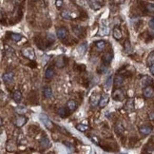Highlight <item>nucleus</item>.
Returning <instances> with one entry per match:
<instances>
[{
  "mask_svg": "<svg viewBox=\"0 0 154 154\" xmlns=\"http://www.w3.org/2000/svg\"><path fill=\"white\" fill-rule=\"evenodd\" d=\"M23 1H24V0H13V2L14 3V4H16V5H17V4H20V3H22Z\"/></svg>",
  "mask_w": 154,
  "mask_h": 154,
  "instance_id": "37998d69",
  "label": "nucleus"
},
{
  "mask_svg": "<svg viewBox=\"0 0 154 154\" xmlns=\"http://www.w3.org/2000/svg\"><path fill=\"white\" fill-rule=\"evenodd\" d=\"M55 5H56V7H57L58 9L61 8L63 5V0H56V1H55Z\"/></svg>",
  "mask_w": 154,
  "mask_h": 154,
  "instance_id": "4c0bfd02",
  "label": "nucleus"
},
{
  "mask_svg": "<svg viewBox=\"0 0 154 154\" xmlns=\"http://www.w3.org/2000/svg\"><path fill=\"white\" fill-rule=\"evenodd\" d=\"M95 45H96V47L98 48V50H104V48L106 47V42H105L104 40H100V41H97L96 43H95Z\"/></svg>",
  "mask_w": 154,
  "mask_h": 154,
  "instance_id": "473e14b6",
  "label": "nucleus"
},
{
  "mask_svg": "<svg viewBox=\"0 0 154 154\" xmlns=\"http://www.w3.org/2000/svg\"><path fill=\"white\" fill-rule=\"evenodd\" d=\"M65 145H66V146H67V147H69V148H70V151H71L72 149H73V147H71V146H70V144H68V143H65Z\"/></svg>",
  "mask_w": 154,
  "mask_h": 154,
  "instance_id": "a18cd8bd",
  "label": "nucleus"
},
{
  "mask_svg": "<svg viewBox=\"0 0 154 154\" xmlns=\"http://www.w3.org/2000/svg\"><path fill=\"white\" fill-rule=\"evenodd\" d=\"M54 74H55L54 70H53L52 68H48L47 70H46L45 76H46V78H48V79H52V77L54 76Z\"/></svg>",
  "mask_w": 154,
  "mask_h": 154,
  "instance_id": "4be33fe9",
  "label": "nucleus"
},
{
  "mask_svg": "<svg viewBox=\"0 0 154 154\" xmlns=\"http://www.w3.org/2000/svg\"><path fill=\"white\" fill-rule=\"evenodd\" d=\"M147 64L148 67L152 66L154 64V52H151L147 56Z\"/></svg>",
  "mask_w": 154,
  "mask_h": 154,
  "instance_id": "cd10ccee",
  "label": "nucleus"
},
{
  "mask_svg": "<svg viewBox=\"0 0 154 154\" xmlns=\"http://www.w3.org/2000/svg\"><path fill=\"white\" fill-rule=\"evenodd\" d=\"M109 101V95H107V94L102 95V97H101V99H100L99 107H101V109H104V107L107 105Z\"/></svg>",
  "mask_w": 154,
  "mask_h": 154,
  "instance_id": "ddd939ff",
  "label": "nucleus"
},
{
  "mask_svg": "<svg viewBox=\"0 0 154 154\" xmlns=\"http://www.w3.org/2000/svg\"><path fill=\"white\" fill-rule=\"evenodd\" d=\"M3 98H4V92L1 91V99L3 100Z\"/></svg>",
  "mask_w": 154,
  "mask_h": 154,
  "instance_id": "09e8293b",
  "label": "nucleus"
},
{
  "mask_svg": "<svg viewBox=\"0 0 154 154\" xmlns=\"http://www.w3.org/2000/svg\"><path fill=\"white\" fill-rule=\"evenodd\" d=\"M109 33V29L107 26H102V27L100 28L99 32H98V34L100 36H105V35H107Z\"/></svg>",
  "mask_w": 154,
  "mask_h": 154,
  "instance_id": "5701e85b",
  "label": "nucleus"
},
{
  "mask_svg": "<svg viewBox=\"0 0 154 154\" xmlns=\"http://www.w3.org/2000/svg\"><path fill=\"white\" fill-rule=\"evenodd\" d=\"M61 16H62L64 19H70V13L69 11H64L61 13Z\"/></svg>",
  "mask_w": 154,
  "mask_h": 154,
  "instance_id": "c9c22d12",
  "label": "nucleus"
},
{
  "mask_svg": "<svg viewBox=\"0 0 154 154\" xmlns=\"http://www.w3.org/2000/svg\"><path fill=\"white\" fill-rule=\"evenodd\" d=\"M152 94H153V89L150 86H147L144 89V96L149 98V97L152 96Z\"/></svg>",
  "mask_w": 154,
  "mask_h": 154,
  "instance_id": "f3484780",
  "label": "nucleus"
},
{
  "mask_svg": "<svg viewBox=\"0 0 154 154\" xmlns=\"http://www.w3.org/2000/svg\"><path fill=\"white\" fill-rule=\"evenodd\" d=\"M47 39H48V41H50V43H52V42H54L55 41V36L52 34V33H48Z\"/></svg>",
  "mask_w": 154,
  "mask_h": 154,
  "instance_id": "e433bc0d",
  "label": "nucleus"
},
{
  "mask_svg": "<svg viewBox=\"0 0 154 154\" xmlns=\"http://www.w3.org/2000/svg\"><path fill=\"white\" fill-rule=\"evenodd\" d=\"M117 3H119V4H122V3L125 2V0H116Z\"/></svg>",
  "mask_w": 154,
  "mask_h": 154,
  "instance_id": "de8ad7c7",
  "label": "nucleus"
},
{
  "mask_svg": "<svg viewBox=\"0 0 154 154\" xmlns=\"http://www.w3.org/2000/svg\"><path fill=\"white\" fill-rule=\"evenodd\" d=\"M15 111L17 112L18 114H24V113H26V112L28 111V109H27V107H26L25 106L20 105V106H18V107L15 109Z\"/></svg>",
  "mask_w": 154,
  "mask_h": 154,
  "instance_id": "c85d7f7f",
  "label": "nucleus"
},
{
  "mask_svg": "<svg viewBox=\"0 0 154 154\" xmlns=\"http://www.w3.org/2000/svg\"><path fill=\"white\" fill-rule=\"evenodd\" d=\"M148 118L151 121H154V111L153 112H150V113H148Z\"/></svg>",
  "mask_w": 154,
  "mask_h": 154,
  "instance_id": "79ce46f5",
  "label": "nucleus"
},
{
  "mask_svg": "<svg viewBox=\"0 0 154 154\" xmlns=\"http://www.w3.org/2000/svg\"><path fill=\"white\" fill-rule=\"evenodd\" d=\"M107 69H109V65L103 63V64L99 67V69H98V72H99V73H106Z\"/></svg>",
  "mask_w": 154,
  "mask_h": 154,
  "instance_id": "2f4dec72",
  "label": "nucleus"
},
{
  "mask_svg": "<svg viewBox=\"0 0 154 154\" xmlns=\"http://www.w3.org/2000/svg\"><path fill=\"white\" fill-rule=\"evenodd\" d=\"M112 58H113V53H112L111 52H106L104 54V56H103V63L109 65L110 62L112 61Z\"/></svg>",
  "mask_w": 154,
  "mask_h": 154,
  "instance_id": "f8f14e48",
  "label": "nucleus"
},
{
  "mask_svg": "<svg viewBox=\"0 0 154 154\" xmlns=\"http://www.w3.org/2000/svg\"><path fill=\"white\" fill-rule=\"evenodd\" d=\"M77 50H78V53H79V55L83 56V55H84L85 53L87 52V44H86V43H83V44H81L79 47L77 48Z\"/></svg>",
  "mask_w": 154,
  "mask_h": 154,
  "instance_id": "aec40b11",
  "label": "nucleus"
},
{
  "mask_svg": "<svg viewBox=\"0 0 154 154\" xmlns=\"http://www.w3.org/2000/svg\"><path fill=\"white\" fill-rule=\"evenodd\" d=\"M11 38L13 40V41H20V40L22 39L23 38V36L20 33H16V32H13L12 34H11Z\"/></svg>",
  "mask_w": 154,
  "mask_h": 154,
  "instance_id": "7c9ffc66",
  "label": "nucleus"
},
{
  "mask_svg": "<svg viewBox=\"0 0 154 154\" xmlns=\"http://www.w3.org/2000/svg\"><path fill=\"white\" fill-rule=\"evenodd\" d=\"M147 9L149 12H154V4H148L147 6Z\"/></svg>",
  "mask_w": 154,
  "mask_h": 154,
  "instance_id": "ea45409f",
  "label": "nucleus"
},
{
  "mask_svg": "<svg viewBox=\"0 0 154 154\" xmlns=\"http://www.w3.org/2000/svg\"><path fill=\"white\" fill-rule=\"evenodd\" d=\"M152 79L150 78L149 76H144L142 78V85L145 86V87H147V86H150L152 84Z\"/></svg>",
  "mask_w": 154,
  "mask_h": 154,
  "instance_id": "412c9836",
  "label": "nucleus"
},
{
  "mask_svg": "<svg viewBox=\"0 0 154 154\" xmlns=\"http://www.w3.org/2000/svg\"><path fill=\"white\" fill-rule=\"evenodd\" d=\"M40 120H41V122H42L43 124L45 125L46 127H48V129H52L53 124H52V121H50V119L46 114L40 115Z\"/></svg>",
  "mask_w": 154,
  "mask_h": 154,
  "instance_id": "20e7f679",
  "label": "nucleus"
},
{
  "mask_svg": "<svg viewBox=\"0 0 154 154\" xmlns=\"http://www.w3.org/2000/svg\"><path fill=\"white\" fill-rule=\"evenodd\" d=\"M27 119H28L27 117L24 116L23 114H19L16 117V119H15V125H16V127H23L27 123Z\"/></svg>",
  "mask_w": 154,
  "mask_h": 154,
  "instance_id": "423d86ee",
  "label": "nucleus"
},
{
  "mask_svg": "<svg viewBox=\"0 0 154 154\" xmlns=\"http://www.w3.org/2000/svg\"><path fill=\"white\" fill-rule=\"evenodd\" d=\"M67 107L70 111H74L75 109H77V103L75 102L74 100H69L67 102Z\"/></svg>",
  "mask_w": 154,
  "mask_h": 154,
  "instance_id": "dca6fc26",
  "label": "nucleus"
},
{
  "mask_svg": "<svg viewBox=\"0 0 154 154\" xmlns=\"http://www.w3.org/2000/svg\"><path fill=\"white\" fill-rule=\"evenodd\" d=\"M139 131L141 134L145 135V136H147V135L150 134L152 131V127H149V126H142V127H140L139 129Z\"/></svg>",
  "mask_w": 154,
  "mask_h": 154,
  "instance_id": "9b49d317",
  "label": "nucleus"
},
{
  "mask_svg": "<svg viewBox=\"0 0 154 154\" xmlns=\"http://www.w3.org/2000/svg\"><path fill=\"white\" fill-rule=\"evenodd\" d=\"M76 129H78L79 131H86V130H88L89 129V127L88 126H86V125H83V124H78L76 126Z\"/></svg>",
  "mask_w": 154,
  "mask_h": 154,
  "instance_id": "72a5a7b5",
  "label": "nucleus"
},
{
  "mask_svg": "<svg viewBox=\"0 0 154 154\" xmlns=\"http://www.w3.org/2000/svg\"><path fill=\"white\" fill-rule=\"evenodd\" d=\"M13 98L16 103H20L22 101V93L19 90H15L13 94Z\"/></svg>",
  "mask_w": 154,
  "mask_h": 154,
  "instance_id": "6ab92c4d",
  "label": "nucleus"
},
{
  "mask_svg": "<svg viewBox=\"0 0 154 154\" xmlns=\"http://www.w3.org/2000/svg\"><path fill=\"white\" fill-rule=\"evenodd\" d=\"M112 34H113V37L116 40H120L122 38V32H121V30H120L118 28H114V29H113Z\"/></svg>",
  "mask_w": 154,
  "mask_h": 154,
  "instance_id": "b1692460",
  "label": "nucleus"
},
{
  "mask_svg": "<svg viewBox=\"0 0 154 154\" xmlns=\"http://www.w3.org/2000/svg\"><path fill=\"white\" fill-rule=\"evenodd\" d=\"M124 130H125L124 126H123L120 122H118L116 125H115V132H116L117 134H121V133H123Z\"/></svg>",
  "mask_w": 154,
  "mask_h": 154,
  "instance_id": "bb28decb",
  "label": "nucleus"
},
{
  "mask_svg": "<svg viewBox=\"0 0 154 154\" xmlns=\"http://www.w3.org/2000/svg\"><path fill=\"white\" fill-rule=\"evenodd\" d=\"M2 79L4 81V83H11L13 80V71L5 72L2 76Z\"/></svg>",
  "mask_w": 154,
  "mask_h": 154,
  "instance_id": "9d476101",
  "label": "nucleus"
},
{
  "mask_svg": "<svg viewBox=\"0 0 154 154\" xmlns=\"http://www.w3.org/2000/svg\"><path fill=\"white\" fill-rule=\"evenodd\" d=\"M150 71H151V73L154 75V64L152 65V66H150Z\"/></svg>",
  "mask_w": 154,
  "mask_h": 154,
  "instance_id": "49530a36",
  "label": "nucleus"
},
{
  "mask_svg": "<svg viewBox=\"0 0 154 154\" xmlns=\"http://www.w3.org/2000/svg\"><path fill=\"white\" fill-rule=\"evenodd\" d=\"M148 25H149V27H150V29H152V30H154V17H152L151 19L149 20Z\"/></svg>",
  "mask_w": 154,
  "mask_h": 154,
  "instance_id": "58836bf2",
  "label": "nucleus"
},
{
  "mask_svg": "<svg viewBox=\"0 0 154 154\" xmlns=\"http://www.w3.org/2000/svg\"><path fill=\"white\" fill-rule=\"evenodd\" d=\"M44 95L46 98H52V90L50 87H46L44 89Z\"/></svg>",
  "mask_w": 154,
  "mask_h": 154,
  "instance_id": "c756f323",
  "label": "nucleus"
},
{
  "mask_svg": "<svg viewBox=\"0 0 154 154\" xmlns=\"http://www.w3.org/2000/svg\"><path fill=\"white\" fill-rule=\"evenodd\" d=\"M124 50L127 53H130L132 52V47L131 44L129 42V40H126L124 43Z\"/></svg>",
  "mask_w": 154,
  "mask_h": 154,
  "instance_id": "a878e982",
  "label": "nucleus"
},
{
  "mask_svg": "<svg viewBox=\"0 0 154 154\" xmlns=\"http://www.w3.org/2000/svg\"><path fill=\"white\" fill-rule=\"evenodd\" d=\"M40 146H41V147L44 149L49 148V147H50V139H49L48 137H44V138H42V140H41V142H40Z\"/></svg>",
  "mask_w": 154,
  "mask_h": 154,
  "instance_id": "4468645a",
  "label": "nucleus"
},
{
  "mask_svg": "<svg viewBox=\"0 0 154 154\" xmlns=\"http://www.w3.org/2000/svg\"><path fill=\"white\" fill-rule=\"evenodd\" d=\"M103 6V0H90V7L92 10L98 11Z\"/></svg>",
  "mask_w": 154,
  "mask_h": 154,
  "instance_id": "7ed1b4c3",
  "label": "nucleus"
},
{
  "mask_svg": "<svg viewBox=\"0 0 154 154\" xmlns=\"http://www.w3.org/2000/svg\"><path fill=\"white\" fill-rule=\"evenodd\" d=\"M100 99H101L100 94H98V93H96V94H92L90 98V106H91L92 107H95L96 106H99Z\"/></svg>",
  "mask_w": 154,
  "mask_h": 154,
  "instance_id": "39448f33",
  "label": "nucleus"
},
{
  "mask_svg": "<svg viewBox=\"0 0 154 154\" xmlns=\"http://www.w3.org/2000/svg\"><path fill=\"white\" fill-rule=\"evenodd\" d=\"M55 66L57 68H63L65 66V57L64 56H58L55 59Z\"/></svg>",
  "mask_w": 154,
  "mask_h": 154,
  "instance_id": "2eb2a0df",
  "label": "nucleus"
},
{
  "mask_svg": "<svg viewBox=\"0 0 154 154\" xmlns=\"http://www.w3.org/2000/svg\"><path fill=\"white\" fill-rule=\"evenodd\" d=\"M109 1H113V0H109Z\"/></svg>",
  "mask_w": 154,
  "mask_h": 154,
  "instance_id": "8fccbe9b",
  "label": "nucleus"
},
{
  "mask_svg": "<svg viewBox=\"0 0 154 154\" xmlns=\"http://www.w3.org/2000/svg\"><path fill=\"white\" fill-rule=\"evenodd\" d=\"M48 60H49V56H48V55H45V56H44V64H46V63H47V61Z\"/></svg>",
  "mask_w": 154,
  "mask_h": 154,
  "instance_id": "c03bdc74",
  "label": "nucleus"
},
{
  "mask_svg": "<svg viewBox=\"0 0 154 154\" xmlns=\"http://www.w3.org/2000/svg\"><path fill=\"white\" fill-rule=\"evenodd\" d=\"M72 30L75 32V34L76 35H81L82 33V27H72Z\"/></svg>",
  "mask_w": 154,
  "mask_h": 154,
  "instance_id": "f704fd0d",
  "label": "nucleus"
},
{
  "mask_svg": "<svg viewBox=\"0 0 154 154\" xmlns=\"http://www.w3.org/2000/svg\"><path fill=\"white\" fill-rule=\"evenodd\" d=\"M91 139H92V141H93V143H94V144L99 145V142H98V138H97V137L92 136V137H91Z\"/></svg>",
  "mask_w": 154,
  "mask_h": 154,
  "instance_id": "a19ab883",
  "label": "nucleus"
},
{
  "mask_svg": "<svg viewBox=\"0 0 154 154\" xmlns=\"http://www.w3.org/2000/svg\"><path fill=\"white\" fill-rule=\"evenodd\" d=\"M123 82H124V78H123L122 75H116L114 77V80H113V86H114L115 89L121 88V86L123 85Z\"/></svg>",
  "mask_w": 154,
  "mask_h": 154,
  "instance_id": "6e6552de",
  "label": "nucleus"
},
{
  "mask_svg": "<svg viewBox=\"0 0 154 154\" xmlns=\"http://www.w3.org/2000/svg\"><path fill=\"white\" fill-rule=\"evenodd\" d=\"M125 107L129 112H132L134 110V99L133 98H129L127 101L126 105H125Z\"/></svg>",
  "mask_w": 154,
  "mask_h": 154,
  "instance_id": "1a4fd4ad",
  "label": "nucleus"
},
{
  "mask_svg": "<svg viewBox=\"0 0 154 154\" xmlns=\"http://www.w3.org/2000/svg\"><path fill=\"white\" fill-rule=\"evenodd\" d=\"M56 35H57V37L59 38V39L63 40L66 37H68L69 32H68V30L66 28H59V29L56 30Z\"/></svg>",
  "mask_w": 154,
  "mask_h": 154,
  "instance_id": "0eeeda50",
  "label": "nucleus"
},
{
  "mask_svg": "<svg viewBox=\"0 0 154 154\" xmlns=\"http://www.w3.org/2000/svg\"><path fill=\"white\" fill-rule=\"evenodd\" d=\"M112 82H113V78H112V75L111 76H109L107 80H106V82H105L104 86L106 88V90H109L111 89V86H112Z\"/></svg>",
  "mask_w": 154,
  "mask_h": 154,
  "instance_id": "393cba45",
  "label": "nucleus"
},
{
  "mask_svg": "<svg viewBox=\"0 0 154 154\" xmlns=\"http://www.w3.org/2000/svg\"><path fill=\"white\" fill-rule=\"evenodd\" d=\"M57 112H58V115H59L60 117H62V118L69 116V110H68V109H66V107H59Z\"/></svg>",
  "mask_w": 154,
  "mask_h": 154,
  "instance_id": "a211bd4d",
  "label": "nucleus"
},
{
  "mask_svg": "<svg viewBox=\"0 0 154 154\" xmlns=\"http://www.w3.org/2000/svg\"><path fill=\"white\" fill-rule=\"evenodd\" d=\"M112 99L115 100V101H118V102H121V101H123V100L125 99V94L124 92H123V90L120 89V88H118V89H115L114 91L112 92Z\"/></svg>",
  "mask_w": 154,
  "mask_h": 154,
  "instance_id": "f257e3e1",
  "label": "nucleus"
},
{
  "mask_svg": "<svg viewBox=\"0 0 154 154\" xmlns=\"http://www.w3.org/2000/svg\"><path fill=\"white\" fill-rule=\"evenodd\" d=\"M22 53L25 57L29 58V59H30V60H33L35 58L34 50H32V48H26V49H23Z\"/></svg>",
  "mask_w": 154,
  "mask_h": 154,
  "instance_id": "f03ea898",
  "label": "nucleus"
}]
</instances>
